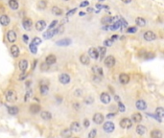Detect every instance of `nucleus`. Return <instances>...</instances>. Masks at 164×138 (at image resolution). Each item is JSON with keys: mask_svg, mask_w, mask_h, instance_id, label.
I'll return each instance as SVG.
<instances>
[{"mask_svg": "<svg viewBox=\"0 0 164 138\" xmlns=\"http://www.w3.org/2000/svg\"><path fill=\"white\" fill-rule=\"evenodd\" d=\"M6 100L8 102H15L16 100V93L15 90H8L6 92Z\"/></svg>", "mask_w": 164, "mask_h": 138, "instance_id": "f257e3e1", "label": "nucleus"}, {"mask_svg": "<svg viewBox=\"0 0 164 138\" xmlns=\"http://www.w3.org/2000/svg\"><path fill=\"white\" fill-rule=\"evenodd\" d=\"M120 126L121 128L123 129H130V127L132 126V121L129 118H123L120 121Z\"/></svg>", "mask_w": 164, "mask_h": 138, "instance_id": "f03ea898", "label": "nucleus"}, {"mask_svg": "<svg viewBox=\"0 0 164 138\" xmlns=\"http://www.w3.org/2000/svg\"><path fill=\"white\" fill-rule=\"evenodd\" d=\"M143 38L147 41H153V40H154L156 38V35L154 32H152V31H147V32H145Z\"/></svg>", "mask_w": 164, "mask_h": 138, "instance_id": "7ed1b4c3", "label": "nucleus"}, {"mask_svg": "<svg viewBox=\"0 0 164 138\" xmlns=\"http://www.w3.org/2000/svg\"><path fill=\"white\" fill-rule=\"evenodd\" d=\"M59 81H61V84H63V85H67V84L70 82V76L66 73H63L59 77Z\"/></svg>", "mask_w": 164, "mask_h": 138, "instance_id": "20e7f679", "label": "nucleus"}, {"mask_svg": "<svg viewBox=\"0 0 164 138\" xmlns=\"http://www.w3.org/2000/svg\"><path fill=\"white\" fill-rule=\"evenodd\" d=\"M114 129H115V126L112 122H106V123L104 124V130L107 133L112 132L114 130Z\"/></svg>", "mask_w": 164, "mask_h": 138, "instance_id": "39448f33", "label": "nucleus"}, {"mask_svg": "<svg viewBox=\"0 0 164 138\" xmlns=\"http://www.w3.org/2000/svg\"><path fill=\"white\" fill-rule=\"evenodd\" d=\"M105 64H106V67H112L114 64H115V59L113 56H107V57L105 59Z\"/></svg>", "mask_w": 164, "mask_h": 138, "instance_id": "423d86ee", "label": "nucleus"}, {"mask_svg": "<svg viewBox=\"0 0 164 138\" xmlns=\"http://www.w3.org/2000/svg\"><path fill=\"white\" fill-rule=\"evenodd\" d=\"M88 56L93 59V60H97L99 58V53H98V50L96 48L92 47L88 50Z\"/></svg>", "mask_w": 164, "mask_h": 138, "instance_id": "0eeeda50", "label": "nucleus"}, {"mask_svg": "<svg viewBox=\"0 0 164 138\" xmlns=\"http://www.w3.org/2000/svg\"><path fill=\"white\" fill-rule=\"evenodd\" d=\"M58 34V29H53V30H48L47 32H45L43 34V38H46V39H49L51 38L52 37H54L55 35Z\"/></svg>", "mask_w": 164, "mask_h": 138, "instance_id": "6e6552de", "label": "nucleus"}, {"mask_svg": "<svg viewBox=\"0 0 164 138\" xmlns=\"http://www.w3.org/2000/svg\"><path fill=\"white\" fill-rule=\"evenodd\" d=\"M22 25H23V28L26 31H30L31 28H32V26H33V22H32V20L30 18H25L23 20V22H22Z\"/></svg>", "mask_w": 164, "mask_h": 138, "instance_id": "1a4fd4ad", "label": "nucleus"}, {"mask_svg": "<svg viewBox=\"0 0 164 138\" xmlns=\"http://www.w3.org/2000/svg\"><path fill=\"white\" fill-rule=\"evenodd\" d=\"M119 81H120L122 85H127L130 81V77H129L128 74H126V73H122V74H120V76H119Z\"/></svg>", "mask_w": 164, "mask_h": 138, "instance_id": "9d476101", "label": "nucleus"}, {"mask_svg": "<svg viewBox=\"0 0 164 138\" xmlns=\"http://www.w3.org/2000/svg\"><path fill=\"white\" fill-rule=\"evenodd\" d=\"M72 43V40L71 39H69V38H63V39H61V40H59L56 42V44L58 45V46H68V45H70Z\"/></svg>", "mask_w": 164, "mask_h": 138, "instance_id": "9b49d317", "label": "nucleus"}, {"mask_svg": "<svg viewBox=\"0 0 164 138\" xmlns=\"http://www.w3.org/2000/svg\"><path fill=\"white\" fill-rule=\"evenodd\" d=\"M93 121H94V123L97 125L102 124L103 121H104V116H103L101 113H95L94 116H93Z\"/></svg>", "mask_w": 164, "mask_h": 138, "instance_id": "f8f14e48", "label": "nucleus"}, {"mask_svg": "<svg viewBox=\"0 0 164 138\" xmlns=\"http://www.w3.org/2000/svg\"><path fill=\"white\" fill-rule=\"evenodd\" d=\"M7 38H8V40L10 42H15V40H16V34H15V31L10 30L8 32V34H7Z\"/></svg>", "mask_w": 164, "mask_h": 138, "instance_id": "ddd939ff", "label": "nucleus"}, {"mask_svg": "<svg viewBox=\"0 0 164 138\" xmlns=\"http://www.w3.org/2000/svg\"><path fill=\"white\" fill-rule=\"evenodd\" d=\"M100 100L104 104H108V103H111V98L107 93H102L101 95H100Z\"/></svg>", "mask_w": 164, "mask_h": 138, "instance_id": "4468645a", "label": "nucleus"}, {"mask_svg": "<svg viewBox=\"0 0 164 138\" xmlns=\"http://www.w3.org/2000/svg\"><path fill=\"white\" fill-rule=\"evenodd\" d=\"M135 105H136L137 109H139V110H145L147 108V104H146V102L143 100H138L136 102Z\"/></svg>", "mask_w": 164, "mask_h": 138, "instance_id": "2eb2a0df", "label": "nucleus"}, {"mask_svg": "<svg viewBox=\"0 0 164 138\" xmlns=\"http://www.w3.org/2000/svg\"><path fill=\"white\" fill-rule=\"evenodd\" d=\"M45 27H46V22H45L44 20H39V21L36 23V29H37L38 31H39V32L43 31Z\"/></svg>", "mask_w": 164, "mask_h": 138, "instance_id": "dca6fc26", "label": "nucleus"}, {"mask_svg": "<svg viewBox=\"0 0 164 138\" xmlns=\"http://www.w3.org/2000/svg\"><path fill=\"white\" fill-rule=\"evenodd\" d=\"M70 130L74 132H79L81 130V126L78 122H72L70 125Z\"/></svg>", "mask_w": 164, "mask_h": 138, "instance_id": "f3484780", "label": "nucleus"}, {"mask_svg": "<svg viewBox=\"0 0 164 138\" xmlns=\"http://www.w3.org/2000/svg\"><path fill=\"white\" fill-rule=\"evenodd\" d=\"M0 23H1V25H3V26L9 25V23H10V17L8 15H6V14L1 15L0 16Z\"/></svg>", "mask_w": 164, "mask_h": 138, "instance_id": "a211bd4d", "label": "nucleus"}, {"mask_svg": "<svg viewBox=\"0 0 164 138\" xmlns=\"http://www.w3.org/2000/svg\"><path fill=\"white\" fill-rule=\"evenodd\" d=\"M45 62H46V63L48 65H51V64H54L55 62H57V58H56V56H54V55H49L45 59Z\"/></svg>", "mask_w": 164, "mask_h": 138, "instance_id": "6ab92c4d", "label": "nucleus"}, {"mask_svg": "<svg viewBox=\"0 0 164 138\" xmlns=\"http://www.w3.org/2000/svg\"><path fill=\"white\" fill-rule=\"evenodd\" d=\"M28 68V61L27 60H21L19 62V69L22 72H25Z\"/></svg>", "mask_w": 164, "mask_h": 138, "instance_id": "aec40b11", "label": "nucleus"}, {"mask_svg": "<svg viewBox=\"0 0 164 138\" xmlns=\"http://www.w3.org/2000/svg\"><path fill=\"white\" fill-rule=\"evenodd\" d=\"M11 54L14 58H17L19 56V48L17 47L16 45H13L11 47Z\"/></svg>", "mask_w": 164, "mask_h": 138, "instance_id": "412c9836", "label": "nucleus"}, {"mask_svg": "<svg viewBox=\"0 0 164 138\" xmlns=\"http://www.w3.org/2000/svg\"><path fill=\"white\" fill-rule=\"evenodd\" d=\"M151 137L152 138H162V132L159 129H153L151 131Z\"/></svg>", "mask_w": 164, "mask_h": 138, "instance_id": "4be33fe9", "label": "nucleus"}, {"mask_svg": "<svg viewBox=\"0 0 164 138\" xmlns=\"http://www.w3.org/2000/svg\"><path fill=\"white\" fill-rule=\"evenodd\" d=\"M80 62H82L84 65H87V64H89V57L86 54H83L80 57Z\"/></svg>", "mask_w": 164, "mask_h": 138, "instance_id": "5701e85b", "label": "nucleus"}, {"mask_svg": "<svg viewBox=\"0 0 164 138\" xmlns=\"http://www.w3.org/2000/svg\"><path fill=\"white\" fill-rule=\"evenodd\" d=\"M146 130H147V129H146V127L143 126V125H138L136 127V132H137V134H139V135L145 134Z\"/></svg>", "mask_w": 164, "mask_h": 138, "instance_id": "b1692460", "label": "nucleus"}, {"mask_svg": "<svg viewBox=\"0 0 164 138\" xmlns=\"http://www.w3.org/2000/svg\"><path fill=\"white\" fill-rule=\"evenodd\" d=\"M61 135L63 136V138H70L71 135H72V131L70 130V129H64L61 132Z\"/></svg>", "mask_w": 164, "mask_h": 138, "instance_id": "393cba45", "label": "nucleus"}, {"mask_svg": "<svg viewBox=\"0 0 164 138\" xmlns=\"http://www.w3.org/2000/svg\"><path fill=\"white\" fill-rule=\"evenodd\" d=\"M92 70H93V72L96 74V76H98V77H102L104 75V72H103V69H102L101 67L93 66L92 67Z\"/></svg>", "mask_w": 164, "mask_h": 138, "instance_id": "a878e982", "label": "nucleus"}, {"mask_svg": "<svg viewBox=\"0 0 164 138\" xmlns=\"http://www.w3.org/2000/svg\"><path fill=\"white\" fill-rule=\"evenodd\" d=\"M9 6L12 10H17L19 8V5H18V2L16 0H9Z\"/></svg>", "mask_w": 164, "mask_h": 138, "instance_id": "bb28decb", "label": "nucleus"}, {"mask_svg": "<svg viewBox=\"0 0 164 138\" xmlns=\"http://www.w3.org/2000/svg\"><path fill=\"white\" fill-rule=\"evenodd\" d=\"M131 120L135 122V123H139L141 122V120H142V115L140 114V113H133V114L131 115Z\"/></svg>", "mask_w": 164, "mask_h": 138, "instance_id": "cd10ccee", "label": "nucleus"}, {"mask_svg": "<svg viewBox=\"0 0 164 138\" xmlns=\"http://www.w3.org/2000/svg\"><path fill=\"white\" fill-rule=\"evenodd\" d=\"M30 111H31V113H34V114H36V113H38V112H39L40 111V106H39V105H31V106H30Z\"/></svg>", "mask_w": 164, "mask_h": 138, "instance_id": "c85d7f7f", "label": "nucleus"}, {"mask_svg": "<svg viewBox=\"0 0 164 138\" xmlns=\"http://www.w3.org/2000/svg\"><path fill=\"white\" fill-rule=\"evenodd\" d=\"M18 107L17 106H10V107H8V112H9V114L11 115H16L18 113Z\"/></svg>", "mask_w": 164, "mask_h": 138, "instance_id": "c756f323", "label": "nucleus"}, {"mask_svg": "<svg viewBox=\"0 0 164 138\" xmlns=\"http://www.w3.org/2000/svg\"><path fill=\"white\" fill-rule=\"evenodd\" d=\"M40 117L43 120H50L52 118V115H51V113L49 111H42L40 113Z\"/></svg>", "mask_w": 164, "mask_h": 138, "instance_id": "7c9ffc66", "label": "nucleus"}, {"mask_svg": "<svg viewBox=\"0 0 164 138\" xmlns=\"http://www.w3.org/2000/svg\"><path fill=\"white\" fill-rule=\"evenodd\" d=\"M52 13L55 15H62L63 14V10L61 8H59V7H57V6H54L52 8Z\"/></svg>", "mask_w": 164, "mask_h": 138, "instance_id": "2f4dec72", "label": "nucleus"}, {"mask_svg": "<svg viewBox=\"0 0 164 138\" xmlns=\"http://www.w3.org/2000/svg\"><path fill=\"white\" fill-rule=\"evenodd\" d=\"M102 23L106 24V25H110L111 23H112V17H111V16H108V15L103 17V18H102Z\"/></svg>", "mask_w": 164, "mask_h": 138, "instance_id": "473e14b6", "label": "nucleus"}, {"mask_svg": "<svg viewBox=\"0 0 164 138\" xmlns=\"http://www.w3.org/2000/svg\"><path fill=\"white\" fill-rule=\"evenodd\" d=\"M135 23L137 24L139 27H144L145 25H146V21H145V19L142 18V17H137L136 20H135Z\"/></svg>", "mask_w": 164, "mask_h": 138, "instance_id": "72a5a7b5", "label": "nucleus"}, {"mask_svg": "<svg viewBox=\"0 0 164 138\" xmlns=\"http://www.w3.org/2000/svg\"><path fill=\"white\" fill-rule=\"evenodd\" d=\"M98 50V53H99V56H100V59L103 60V57L105 56V54H106V49L105 46H103V47H99V49H97Z\"/></svg>", "mask_w": 164, "mask_h": 138, "instance_id": "f704fd0d", "label": "nucleus"}, {"mask_svg": "<svg viewBox=\"0 0 164 138\" xmlns=\"http://www.w3.org/2000/svg\"><path fill=\"white\" fill-rule=\"evenodd\" d=\"M39 90H40V93H41V94L45 95V94L49 91V86H47V85H42V86H40Z\"/></svg>", "mask_w": 164, "mask_h": 138, "instance_id": "c9c22d12", "label": "nucleus"}, {"mask_svg": "<svg viewBox=\"0 0 164 138\" xmlns=\"http://www.w3.org/2000/svg\"><path fill=\"white\" fill-rule=\"evenodd\" d=\"M46 6H47V3H46L45 0H39V2H38V8L39 9L44 10L46 8Z\"/></svg>", "mask_w": 164, "mask_h": 138, "instance_id": "e433bc0d", "label": "nucleus"}, {"mask_svg": "<svg viewBox=\"0 0 164 138\" xmlns=\"http://www.w3.org/2000/svg\"><path fill=\"white\" fill-rule=\"evenodd\" d=\"M155 115L158 116L159 118H162L164 116V109L162 107H157L155 110Z\"/></svg>", "mask_w": 164, "mask_h": 138, "instance_id": "4c0bfd02", "label": "nucleus"}, {"mask_svg": "<svg viewBox=\"0 0 164 138\" xmlns=\"http://www.w3.org/2000/svg\"><path fill=\"white\" fill-rule=\"evenodd\" d=\"M29 47H30V51L33 53V54H37V52H38V49H37V45H35V44H33V43H31Z\"/></svg>", "mask_w": 164, "mask_h": 138, "instance_id": "58836bf2", "label": "nucleus"}, {"mask_svg": "<svg viewBox=\"0 0 164 138\" xmlns=\"http://www.w3.org/2000/svg\"><path fill=\"white\" fill-rule=\"evenodd\" d=\"M97 135V130L96 129H92L91 131L88 134V138H95Z\"/></svg>", "mask_w": 164, "mask_h": 138, "instance_id": "ea45409f", "label": "nucleus"}, {"mask_svg": "<svg viewBox=\"0 0 164 138\" xmlns=\"http://www.w3.org/2000/svg\"><path fill=\"white\" fill-rule=\"evenodd\" d=\"M118 109H119V111H121V112H124L126 110L125 105H123L121 102H118Z\"/></svg>", "mask_w": 164, "mask_h": 138, "instance_id": "a19ab883", "label": "nucleus"}, {"mask_svg": "<svg viewBox=\"0 0 164 138\" xmlns=\"http://www.w3.org/2000/svg\"><path fill=\"white\" fill-rule=\"evenodd\" d=\"M112 43H113V41H112V40H111V39H106V40L104 41V46L111 47V45H112Z\"/></svg>", "mask_w": 164, "mask_h": 138, "instance_id": "79ce46f5", "label": "nucleus"}, {"mask_svg": "<svg viewBox=\"0 0 164 138\" xmlns=\"http://www.w3.org/2000/svg\"><path fill=\"white\" fill-rule=\"evenodd\" d=\"M32 96V90H28L27 92H26V94H25L24 96V101L25 102H27V101L29 100V98Z\"/></svg>", "mask_w": 164, "mask_h": 138, "instance_id": "37998d69", "label": "nucleus"}, {"mask_svg": "<svg viewBox=\"0 0 164 138\" xmlns=\"http://www.w3.org/2000/svg\"><path fill=\"white\" fill-rule=\"evenodd\" d=\"M120 22H121V29H124L128 26V22H127L124 18H121Z\"/></svg>", "mask_w": 164, "mask_h": 138, "instance_id": "c03bdc74", "label": "nucleus"}, {"mask_svg": "<svg viewBox=\"0 0 164 138\" xmlns=\"http://www.w3.org/2000/svg\"><path fill=\"white\" fill-rule=\"evenodd\" d=\"M127 32L130 34H134L137 32V28H136V27H130V28H128Z\"/></svg>", "mask_w": 164, "mask_h": 138, "instance_id": "a18cd8bd", "label": "nucleus"}, {"mask_svg": "<svg viewBox=\"0 0 164 138\" xmlns=\"http://www.w3.org/2000/svg\"><path fill=\"white\" fill-rule=\"evenodd\" d=\"M32 43H33V44H35V45H39V44H40V43H41V39L37 37V38H35L34 39H33Z\"/></svg>", "mask_w": 164, "mask_h": 138, "instance_id": "49530a36", "label": "nucleus"}, {"mask_svg": "<svg viewBox=\"0 0 164 138\" xmlns=\"http://www.w3.org/2000/svg\"><path fill=\"white\" fill-rule=\"evenodd\" d=\"M57 23H58V21H57V20H53V21H52V23L49 25L48 30H52V28H53V27H55V26L57 25Z\"/></svg>", "mask_w": 164, "mask_h": 138, "instance_id": "de8ad7c7", "label": "nucleus"}, {"mask_svg": "<svg viewBox=\"0 0 164 138\" xmlns=\"http://www.w3.org/2000/svg\"><path fill=\"white\" fill-rule=\"evenodd\" d=\"M26 77H27V74L23 72V73H22V74H21V75H20V76H19V78H18V80H19V81H22V80H25V79H26Z\"/></svg>", "mask_w": 164, "mask_h": 138, "instance_id": "09e8293b", "label": "nucleus"}, {"mask_svg": "<svg viewBox=\"0 0 164 138\" xmlns=\"http://www.w3.org/2000/svg\"><path fill=\"white\" fill-rule=\"evenodd\" d=\"M154 53H147V55H146V59L148 60V59H154Z\"/></svg>", "mask_w": 164, "mask_h": 138, "instance_id": "8fccbe9b", "label": "nucleus"}, {"mask_svg": "<svg viewBox=\"0 0 164 138\" xmlns=\"http://www.w3.org/2000/svg\"><path fill=\"white\" fill-rule=\"evenodd\" d=\"M89 5V2L88 1H84V2H82L81 4H80V7H87Z\"/></svg>", "mask_w": 164, "mask_h": 138, "instance_id": "3c124183", "label": "nucleus"}, {"mask_svg": "<svg viewBox=\"0 0 164 138\" xmlns=\"http://www.w3.org/2000/svg\"><path fill=\"white\" fill-rule=\"evenodd\" d=\"M86 103H87V104H92V103H93V98H92V97L87 98V99H86Z\"/></svg>", "mask_w": 164, "mask_h": 138, "instance_id": "603ef678", "label": "nucleus"}, {"mask_svg": "<svg viewBox=\"0 0 164 138\" xmlns=\"http://www.w3.org/2000/svg\"><path fill=\"white\" fill-rule=\"evenodd\" d=\"M76 11H77V9H76V8H74V9H73V10H71V11H69V12H68V13H67V14H66V15H67V16H69V15H71V14H75V12H76Z\"/></svg>", "mask_w": 164, "mask_h": 138, "instance_id": "864d4df0", "label": "nucleus"}, {"mask_svg": "<svg viewBox=\"0 0 164 138\" xmlns=\"http://www.w3.org/2000/svg\"><path fill=\"white\" fill-rule=\"evenodd\" d=\"M22 38H23V41H24V42H28V41H29V37H28L27 35H23Z\"/></svg>", "mask_w": 164, "mask_h": 138, "instance_id": "5fc2aeb1", "label": "nucleus"}, {"mask_svg": "<svg viewBox=\"0 0 164 138\" xmlns=\"http://www.w3.org/2000/svg\"><path fill=\"white\" fill-rule=\"evenodd\" d=\"M89 125H90V123H89V120H87V119L85 120V127H86V128H88V127H89Z\"/></svg>", "mask_w": 164, "mask_h": 138, "instance_id": "6e6d98bb", "label": "nucleus"}, {"mask_svg": "<svg viewBox=\"0 0 164 138\" xmlns=\"http://www.w3.org/2000/svg\"><path fill=\"white\" fill-rule=\"evenodd\" d=\"M117 38H118V36H117V35H113V36L111 37V38H110V39L112 40V41H114V40H116Z\"/></svg>", "mask_w": 164, "mask_h": 138, "instance_id": "4d7b16f0", "label": "nucleus"}, {"mask_svg": "<svg viewBox=\"0 0 164 138\" xmlns=\"http://www.w3.org/2000/svg\"><path fill=\"white\" fill-rule=\"evenodd\" d=\"M73 105L75 106V109H79V108H80V105H79V104H77V103L73 104Z\"/></svg>", "mask_w": 164, "mask_h": 138, "instance_id": "13d9d810", "label": "nucleus"}, {"mask_svg": "<svg viewBox=\"0 0 164 138\" xmlns=\"http://www.w3.org/2000/svg\"><path fill=\"white\" fill-rule=\"evenodd\" d=\"M106 117H107V118H112V117H114V113H108Z\"/></svg>", "mask_w": 164, "mask_h": 138, "instance_id": "bf43d9fd", "label": "nucleus"}, {"mask_svg": "<svg viewBox=\"0 0 164 138\" xmlns=\"http://www.w3.org/2000/svg\"><path fill=\"white\" fill-rule=\"evenodd\" d=\"M96 8H98V9H102V8H103V5L97 4V5H96Z\"/></svg>", "mask_w": 164, "mask_h": 138, "instance_id": "052dcab7", "label": "nucleus"}, {"mask_svg": "<svg viewBox=\"0 0 164 138\" xmlns=\"http://www.w3.org/2000/svg\"><path fill=\"white\" fill-rule=\"evenodd\" d=\"M87 12H93V9L90 8V7H89V8H87Z\"/></svg>", "mask_w": 164, "mask_h": 138, "instance_id": "680f3d73", "label": "nucleus"}, {"mask_svg": "<svg viewBox=\"0 0 164 138\" xmlns=\"http://www.w3.org/2000/svg\"><path fill=\"white\" fill-rule=\"evenodd\" d=\"M114 99H115V101H117V102H119V100H120V98H119L118 96H115V97H114Z\"/></svg>", "mask_w": 164, "mask_h": 138, "instance_id": "e2e57ef3", "label": "nucleus"}, {"mask_svg": "<svg viewBox=\"0 0 164 138\" xmlns=\"http://www.w3.org/2000/svg\"><path fill=\"white\" fill-rule=\"evenodd\" d=\"M122 1H123L124 3H130L131 0H122Z\"/></svg>", "mask_w": 164, "mask_h": 138, "instance_id": "0e129e2a", "label": "nucleus"}, {"mask_svg": "<svg viewBox=\"0 0 164 138\" xmlns=\"http://www.w3.org/2000/svg\"><path fill=\"white\" fill-rule=\"evenodd\" d=\"M80 15H81V16H84V15H85V13H84V12H81V13H80Z\"/></svg>", "mask_w": 164, "mask_h": 138, "instance_id": "69168bd1", "label": "nucleus"}, {"mask_svg": "<svg viewBox=\"0 0 164 138\" xmlns=\"http://www.w3.org/2000/svg\"><path fill=\"white\" fill-rule=\"evenodd\" d=\"M99 1H101V2H102V1H105V0H99Z\"/></svg>", "mask_w": 164, "mask_h": 138, "instance_id": "338daca9", "label": "nucleus"}, {"mask_svg": "<svg viewBox=\"0 0 164 138\" xmlns=\"http://www.w3.org/2000/svg\"><path fill=\"white\" fill-rule=\"evenodd\" d=\"M64 1H68V0H64Z\"/></svg>", "mask_w": 164, "mask_h": 138, "instance_id": "774afa93", "label": "nucleus"}]
</instances>
